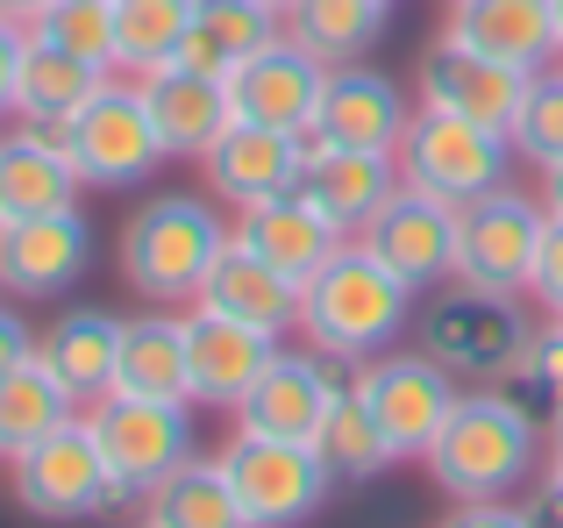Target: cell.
I'll return each instance as SVG.
<instances>
[{
    "label": "cell",
    "mask_w": 563,
    "mask_h": 528,
    "mask_svg": "<svg viewBox=\"0 0 563 528\" xmlns=\"http://www.w3.org/2000/svg\"><path fill=\"white\" fill-rule=\"evenodd\" d=\"M507 143H514V157H528V165H556L563 157V65H542L536 79H528Z\"/></svg>",
    "instance_id": "cell-36"
},
{
    "label": "cell",
    "mask_w": 563,
    "mask_h": 528,
    "mask_svg": "<svg viewBox=\"0 0 563 528\" xmlns=\"http://www.w3.org/2000/svg\"><path fill=\"white\" fill-rule=\"evenodd\" d=\"M22 51H29V29L0 14V114H14V79H22Z\"/></svg>",
    "instance_id": "cell-40"
},
{
    "label": "cell",
    "mask_w": 563,
    "mask_h": 528,
    "mask_svg": "<svg viewBox=\"0 0 563 528\" xmlns=\"http://www.w3.org/2000/svg\"><path fill=\"white\" fill-rule=\"evenodd\" d=\"M114 393H157V400H186V315H136L122 329V364H114Z\"/></svg>",
    "instance_id": "cell-32"
},
{
    "label": "cell",
    "mask_w": 563,
    "mask_h": 528,
    "mask_svg": "<svg viewBox=\"0 0 563 528\" xmlns=\"http://www.w3.org/2000/svg\"><path fill=\"white\" fill-rule=\"evenodd\" d=\"M221 472H229L235 501H243L250 528H300L321 515V501L335 493L329 464L314 443H286V436H229L221 450Z\"/></svg>",
    "instance_id": "cell-9"
},
{
    "label": "cell",
    "mask_w": 563,
    "mask_h": 528,
    "mask_svg": "<svg viewBox=\"0 0 563 528\" xmlns=\"http://www.w3.org/2000/svg\"><path fill=\"white\" fill-rule=\"evenodd\" d=\"M450 8H456V0H450Z\"/></svg>",
    "instance_id": "cell-49"
},
{
    "label": "cell",
    "mask_w": 563,
    "mask_h": 528,
    "mask_svg": "<svg viewBox=\"0 0 563 528\" xmlns=\"http://www.w3.org/2000/svg\"><path fill=\"white\" fill-rule=\"evenodd\" d=\"M86 272H93V222L79 215V200L51 208V215L0 222V293H14V300H57Z\"/></svg>",
    "instance_id": "cell-12"
},
{
    "label": "cell",
    "mask_w": 563,
    "mask_h": 528,
    "mask_svg": "<svg viewBox=\"0 0 563 528\" xmlns=\"http://www.w3.org/2000/svg\"><path fill=\"white\" fill-rule=\"evenodd\" d=\"M29 36L114 72V0H51V8L29 22Z\"/></svg>",
    "instance_id": "cell-35"
},
{
    "label": "cell",
    "mask_w": 563,
    "mask_h": 528,
    "mask_svg": "<svg viewBox=\"0 0 563 528\" xmlns=\"http://www.w3.org/2000/svg\"><path fill=\"white\" fill-rule=\"evenodd\" d=\"M357 243L378 264H393L413 293L456 278V208H450V200H435V194H421V186H407V179H399L393 200H385L372 222L357 229Z\"/></svg>",
    "instance_id": "cell-14"
},
{
    "label": "cell",
    "mask_w": 563,
    "mask_h": 528,
    "mask_svg": "<svg viewBox=\"0 0 563 528\" xmlns=\"http://www.w3.org/2000/svg\"><path fill=\"white\" fill-rule=\"evenodd\" d=\"M286 36V14L272 0H192V22H186V43H179V65L192 72H243L264 43Z\"/></svg>",
    "instance_id": "cell-27"
},
{
    "label": "cell",
    "mask_w": 563,
    "mask_h": 528,
    "mask_svg": "<svg viewBox=\"0 0 563 528\" xmlns=\"http://www.w3.org/2000/svg\"><path fill=\"white\" fill-rule=\"evenodd\" d=\"M514 386H528L536 400H550L563 407V321H550V329H528V343H521V358H514Z\"/></svg>",
    "instance_id": "cell-37"
},
{
    "label": "cell",
    "mask_w": 563,
    "mask_h": 528,
    "mask_svg": "<svg viewBox=\"0 0 563 528\" xmlns=\"http://www.w3.org/2000/svg\"><path fill=\"white\" fill-rule=\"evenodd\" d=\"M521 94H528V72L499 65V57H478L456 36H435L421 51V65H413V100H421V108H450V114H464V122L499 129V136H507L514 114H521Z\"/></svg>",
    "instance_id": "cell-15"
},
{
    "label": "cell",
    "mask_w": 563,
    "mask_h": 528,
    "mask_svg": "<svg viewBox=\"0 0 563 528\" xmlns=\"http://www.w3.org/2000/svg\"><path fill=\"white\" fill-rule=\"evenodd\" d=\"M36 358V329H29L14 307H0V378L8 372H22V364Z\"/></svg>",
    "instance_id": "cell-41"
},
{
    "label": "cell",
    "mask_w": 563,
    "mask_h": 528,
    "mask_svg": "<svg viewBox=\"0 0 563 528\" xmlns=\"http://www.w3.org/2000/svg\"><path fill=\"white\" fill-rule=\"evenodd\" d=\"M8 479H14V501L36 521H93V515H108L114 501H129V493L114 486L108 458H100L93 429H86V407L65 429H51L43 443H29L22 458L8 464Z\"/></svg>",
    "instance_id": "cell-8"
},
{
    "label": "cell",
    "mask_w": 563,
    "mask_h": 528,
    "mask_svg": "<svg viewBox=\"0 0 563 528\" xmlns=\"http://www.w3.org/2000/svg\"><path fill=\"white\" fill-rule=\"evenodd\" d=\"M542 443L550 436H542L536 407L499 386H478V393H456L450 421L435 429L421 464L450 501H514V486H528L536 464L550 458Z\"/></svg>",
    "instance_id": "cell-1"
},
{
    "label": "cell",
    "mask_w": 563,
    "mask_h": 528,
    "mask_svg": "<svg viewBox=\"0 0 563 528\" xmlns=\"http://www.w3.org/2000/svg\"><path fill=\"white\" fill-rule=\"evenodd\" d=\"M528 329L536 321L521 315V293H493V286L456 278V293H442L421 315V350L435 364H450L456 378H471V386H499L514 372V358H521Z\"/></svg>",
    "instance_id": "cell-7"
},
{
    "label": "cell",
    "mask_w": 563,
    "mask_h": 528,
    "mask_svg": "<svg viewBox=\"0 0 563 528\" xmlns=\"http://www.w3.org/2000/svg\"><path fill=\"white\" fill-rule=\"evenodd\" d=\"M335 386H343V364H329L321 350H272V364L257 372V386L235 400V429L243 436H286V443H314L321 415H329Z\"/></svg>",
    "instance_id": "cell-13"
},
{
    "label": "cell",
    "mask_w": 563,
    "mask_h": 528,
    "mask_svg": "<svg viewBox=\"0 0 563 528\" xmlns=\"http://www.w3.org/2000/svg\"><path fill=\"white\" fill-rule=\"evenodd\" d=\"M229 251V215H214L200 194H151L122 229V278L157 307H192Z\"/></svg>",
    "instance_id": "cell-3"
},
{
    "label": "cell",
    "mask_w": 563,
    "mask_h": 528,
    "mask_svg": "<svg viewBox=\"0 0 563 528\" xmlns=\"http://www.w3.org/2000/svg\"><path fill=\"white\" fill-rule=\"evenodd\" d=\"M556 321H563V315H556Z\"/></svg>",
    "instance_id": "cell-51"
},
{
    "label": "cell",
    "mask_w": 563,
    "mask_h": 528,
    "mask_svg": "<svg viewBox=\"0 0 563 528\" xmlns=\"http://www.w3.org/2000/svg\"><path fill=\"white\" fill-rule=\"evenodd\" d=\"M357 393L372 400L393 458H428L435 429L450 421V407H456V372L435 364L428 350H399L393 343V350H378V358L357 364Z\"/></svg>",
    "instance_id": "cell-11"
},
{
    "label": "cell",
    "mask_w": 563,
    "mask_h": 528,
    "mask_svg": "<svg viewBox=\"0 0 563 528\" xmlns=\"http://www.w3.org/2000/svg\"><path fill=\"white\" fill-rule=\"evenodd\" d=\"M528 515H536V528H563V479L556 472L542 479V493L528 501Z\"/></svg>",
    "instance_id": "cell-42"
},
{
    "label": "cell",
    "mask_w": 563,
    "mask_h": 528,
    "mask_svg": "<svg viewBox=\"0 0 563 528\" xmlns=\"http://www.w3.org/2000/svg\"><path fill=\"white\" fill-rule=\"evenodd\" d=\"M272 8H278V14H286V8H292V0H272Z\"/></svg>",
    "instance_id": "cell-47"
},
{
    "label": "cell",
    "mask_w": 563,
    "mask_h": 528,
    "mask_svg": "<svg viewBox=\"0 0 563 528\" xmlns=\"http://www.w3.org/2000/svg\"><path fill=\"white\" fill-rule=\"evenodd\" d=\"M65 151H71V165H79V179L93 186V194H129V186L151 179V172L165 165V143H157L143 79L114 72V79L65 122Z\"/></svg>",
    "instance_id": "cell-6"
},
{
    "label": "cell",
    "mask_w": 563,
    "mask_h": 528,
    "mask_svg": "<svg viewBox=\"0 0 563 528\" xmlns=\"http://www.w3.org/2000/svg\"><path fill=\"white\" fill-rule=\"evenodd\" d=\"M442 528H536V515L514 501H456L442 515Z\"/></svg>",
    "instance_id": "cell-39"
},
{
    "label": "cell",
    "mask_w": 563,
    "mask_h": 528,
    "mask_svg": "<svg viewBox=\"0 0 563 528\" xmlns=\"http://www.w3.org/2000/svg\"><path fill=\"white\" fill-rule=\"evenodd\" d=\"M550 8H556V36H563V0H550Z\"/></svg>",
    "instance_id": "cell-46"
},
{
    "label": "cell",
    "mask_w": 563,
    "mask_h": 528,
    "mask_svg": "<svg viewBox=\"0 0 563 528\" xmlns=\"http://www.w3.org/2000/svg\"><path fill=\"white\" fill-rule=\"evenodd\" d=\"M143 521L151 528H250L229 472H221V458H192L165 486H151L143 493Z\"/></svg>",
    "instance_id": "cell-31"
},
{
    "label": "cell",
    "mask_w": 563,
    "mask_h": 528,
    "mask_svg": "<svg viewBox=\"0 0 563 528\" xmlns=\"http://www.w3.org/2000/svg\"><path fill=\"white\" fill-rule=\"evenodd\" d=\"M192 307H214V315L243 321V329L278 336V343L300 329V286H292L286 272H272L257 251H243L235 237H229V251L214 257V272H207V286H200Z\"/></svg>",
    "instance_id": "cell-25"
},
{
    "label": "cell",
    "mask_w": 563,
    "mask_h": 528,
    "mask_svg": "<svg viewBox=\"0 0 563 528\" xmlns=\"http://www.w3.org/2000/svg\"><path fill=\"white\" fill-rule=\"evenodd\" d=\"M300 165H307V143L286 136V129H264V122H229L214 136V151L200 157L207 194H214L229 215L292 194V186H300Z\"/></svg>",
    "instance_id": "cell-18"
},
{
    "label": "cell",
    "mask_w": 563,
    "mask_h": 528,
    "mask_svg": "<svg viewBox=\"0 0 563 528\" xmlns=\"http://www.w3.org/2000/svg\"><path fill=\"white\" fill-rule=\"evenodd\" d=\"M143 100H151V122H157L165 157H192V165H200V157L214 151V136L235 122L229 79H214V72H192V65L151 72V79H143Z\"/></svg>",
    "instance_id": "cell-24"
},
{
    "label": "cell",
    "mask_w": 563,
    "mask_h": 528,
    "mask_svg": "<svg viewBox=\"0 0 563 528\" xmlns=\"http://www.w3.org/2000/svg\"><path fill=\"white\" fill-rule=\"evenodd\" d=\"M542 450H550V472L563 479V407L550 415V443H542Z\"/></svg>",
    "instance_id": "cell-45"
},
{
    "label": "cell",
    "mask_w": 563,
    "mask_h": 528,
    "mask_svg": "<svg viewBox=\"0 0 563 528\" xmlns=\"http://www.w3.org/2000/svg\"><path fill=\"white\" fill-rule=\"evenodd\" d=\"M314 450H321L335 486H372V479H385L399 464L393 443H385V429H378V415H372V400L357 393V378L335 386L329 415H321V429H314Z\"/></svg>",
    "instance_id": "cell-29"
},
{
    "label": "cell",
    "mask_w": 563,
    "mask_h": 528,
    "mask_svg": "<svg viewBox=\"0 0 563 528\" xmlns=\"http://www.w3.org/2000/svg\"><path fill=\"white\" fill-rule=\"evenodd\" d=\"M86 429H93L100 458H108L114 486L143 501L165 486L179 464L200 458V429H192V400H157V393H100L86 400Z\"/></svg>",
    "instance_id": "cell-4"
},
{
    "label": "cell",
    "mask_w": 563,
    "mask_h": 528,
    "mask_svg": "<svg viewBox=\"0 0 563 528\" xmlns=\"http://www.w3.org/2000/svg\"><path fill=\"white\" fill-rule=\"evenodd\" d=\"M528 293H536L550 315H563V215H550V229H542V251H536V272H528Z\"/></svg>",
    "instance_id": "cell-38"
},
{
    "label": "cell",
    "mask_w": 563,
    "mask_h": 528,
    "mask_svg": "<svg viewBox=\"0 0 563 528\" xmlns=\"http://www.w3.org/2000/svg\"><path fill=\"white\" fill-rule=\"evenodd\" d=\"M442 36L471 43L478 57H499V65L528 72V79L563 57V36H556V8H550V0H456L450 22H442Z\"/></svg>",
    "instance_id": "cell-22"
},
{
    "label": "cell",
    "mask_w": 563,
    "mask_h": 528,
    "mask_svg": "<svg viewBox=\"0 0 563 528\" xmlns=\"http://www.w3.org/2000/svg\"><path fill=\"white\" fill-rule=\"evenodd\" d=\"M43 8H51V0H0V14H8V22H22V29H29V22H36V14H43Z\"/></svg>",
    "instance_id": "cell-44"
},
{
    "label": "cell",
    "mask_w": 563,
    "mask_h": 528,
    "mask_svg": "<svg viewBox=\"0 0 563 528\" xmlns=\"http://www.w3.org/2000/svg\"><path fill=\"white\" fill-rule=\"evenodd\" d=\"M413 122V100L399 94V79H385L372 57L357 65H329V94H321V136L350 143V151H399Z\"/></svg>",
    "instance_id": "cell-21"
},
{
    "label": "cell",
    "mask_w": 563,
    "mask_h": 528,
    "mask_svg": "<svg viewBox=\"0 0 563 528\" xmlns=\"http://www.w3.org/2000/svg\"><path fill=\"white\" fill-rule=\"evenodd\" d=\"M79 165L65 151V129H36L14 122L0 136V222H22V215H51L79 200Z\"/></svg>",
    "instance_id": "cell-23"
},
{
    "label": "cell",
    "mask_w": 563,
    "mask_h": 528,
    "mask_svg": "<svg viewBox=\"0 0 563 528\" xmlns=\"http://www.w3.org/2000/svg\"><path fill=\"white\" fill-rule=\"evenodd\" d=\"M393 0H292L286 8V36H300L321 65H357L385 43Z\"/></svg>",
    "instance_id": "cell-30"
},
{
    "label": "cell",
    "mask_w": 563,
    "mask_h": 528,
    "mask_svg": "<svg viewBox=\"0 0 563 528\" xmlns=\"http://www.w3.org/2000/svg\"><path fill=\"white\" fill-rule=\"evenodd\" d=\"M71 415H79V400L57 386V372L43 358H29L22 372L0 378V458L14 464L29 443H43L51 429H65Z\"/></svg>",
    "instance_id": "cell-33"
},
{
    "label": "cell",
    "mask_w": 563,
    "mask_h": 528,
    "mask_svg": "<svg viewBox=\"0 0 563 528\" xmlns=\"http://www.w3.org/2000/svg\"><path fill=\"white\" fill-rule=\"evenodd\" d=\"M192 22V0H114V72L151 79L179 65V43Z\"/></svg>",
    "instance_id": "cell-34"
},
{
    "label": "cell",
    "mask_w": 563,
    "mask_h": 528,
    "mask_svg": "<svg viewBox=\"0 0 563 528\" xmlns=\"http://www.w3.org/2000/svg\"><path fill=\"white\" fill-rule=\"evenodd\" d=\"M321 94H329V65L300 36L264 43L243 72H229L235 122H264V129H286V136H307L321 122Z\"/></svg>",
    "instance_id": "cell-16"
},
{
    "label": "cell",
    "mask_w": 563,
    "mask_h": 528,
    "mask_svg": "<svg viewBox=\"0 0 563 528\" xmlns=\"http://www.w3.org/2000/svg\"><path fill=\"white\" fill-rule=\"evenodd\" d=\"M393 165H399L407 186L464 208V200H478V194H493V186L514 179V143L485 122H464V114H450V108H421V100H413V122H407V136H399Z\"/></svg>",
    "instance_id": "cell-5"
},
{
    "label": "cell",
    "mask_w": 563,
    "mask_h": 528,
    "mask_svg": "<svg viewBox=\"0 0 563 528\" xmlns=\"http://www.w3.org/2000/svg\"><path fill=\"white\" fill-rule=\"evenodd\" d=\"M229 237L243 243V251H257L272 272H286L292 286H307V278H314L321 264L350 243L343 229H335L329 215L300 194V186H292V194H278V200H257V208H235Z\"/></svg>",
    "instance_id": "cell-20"
},
{
    "label": "cell",
    "mask_w": 563,
    "mask_h": 528,
    "mask_svg": "<svg viewBox=\"0 0 563 528\" xmlns=\"http://www.w3.org/2000/svg\"><path fill=\"white\" fill-rule=\"evenodd\" d=\"M272 350H278V336L243 329V321L214 315V307H186V400L235 415V400L257 386Z\"/></svg>",
    "instance_id": "cell-17"
},
{
    "label": "cell",
    "mask_w": 563,
    "mask_h": 528,
    "mask_svg": "<svg viewBox=\"0 0 563 528\" xmlns=\"http://www.w3.org/2000/svg\"><path fill=\"white\" fill-rule=\"evenodd\" d=\"M542 208L563 215V157H556V165H542Z\"/></svg>",
    "instance_id": "cell-43"
},
{
    "label": "cell",
    "mask_w": 563,
    "mask_h": 528,
    "mask_svg": "<svg viewBox=\"0 0 563 528\" xmlns=\"http://www.w3.org/2000/svg\"><path fill=\"white\" fill-rule=\"evenodd\" d=\"M393 8H399V0H393Z\"/></svg>",
    "instance_id": "cell-50"
},
{
    "label": "cell",
    "mask_w": 563,
    "mask_h": 528,
    "mask_svg": "<svg viewBox=\"0 0 563 528\" xmlns=\"http://www.w3.org/2000/svg\"><path fill=\"white\" fill-rule=\"evenodd\" d=\"M122 315H108V307H71V315H57L51 329H36V358L57 372V386L71 393V400H100V393H114V364H122Z\"/></svg>",
    "instance_id": "cell-26"
},
{
    "label": "cell",
    "mask_w": 563,
    "mask_h": 528,
    "mask_svg": "<svg viewBox=\"0 0 563 528\" xmlns=\"http://www.w3.org/2000/svg\"><path fill=\"white\" fill-rule=\"evenodd\" d=\"M307 165H300V194L314 200L321 215H329L343 237H357L364 222L393 200L399 186V165L393 151H350V143H329L321 129H307Z\"/></svg>",
    "instance_id": "cell-19"
},
{
    "label": "cell",
    "mask_w": 563,
    "mask_h": 528,
    "mask_svg": "<svg viewBox=\"0 0 563 528\" xmlns=\"http://www.w3.org/2000/svg\"><path fill=\"white\" fill-rule=\"evenodd\" d=\"M407 321H413V286L393 264H378L357 237L300 286V336L329 364H364L393 350Z\"/></svg>",
    "instance_id": "cell-2"
},
{
    "label": "cell",
    "mask_w": 563,
    "mask_h": 528,
    "mask_svg": "<svg viewBox=\"0 0 563 528\" xmlns=\"http://www.w3.org/2000/svg\"><path fill=\"white\" fill-rule=\"evenodd\" d=\"M542 229H550L542 194H521L514 179L464 200L456 208V278L464 286H493V293H528Z\"/></svg>",
    "instance_id": "cell-10"
},
{
    "label": "cell",
    "mask_w": 563,
    "mask_h": 528,
    "mask_svg": "<svg viewBox=\"0 0 563 528\" xmlns=\"http://www.w3.org/2000/svg\"><path fill=\"white\" fill-rule=\"evenodd\" d=\"M136 528H151V521H136Z\"/></svg>",
    "instance_id": "cell-48"
},
{
    "label": "cell",
    "mask_w": 563,
    "mask_h": 528,
    "mask_svg": "<svg viewBox=\"0 0 563 528\" xmlns=\"http://www.w3.org/2000/svg\"><path fill=\"white\" fill-rule=\"evenodd\" d=\"M108 79H114L108 65H93V57H71V51H57V43H36V36H29L22 79H14V122L65 129Z\"/></svg>",
    "instance_id": "cell-28"
}]
</instances>
